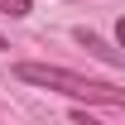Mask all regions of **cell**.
Listing matches in <instances>:
<instances>
[{
    "instance_id": "3",
    "label": "cell",
    "mask_w": 125,
    "mask_h": 125,
    "mask_svg": "<svg viewBox=\"0 0 125 125\" xmlns=\"http://www.w3.org/2000/svg\"><path fill=\"white\" fill-rule=\"evenodd\" d=\"M34 10V0H0V15H10V19H24Z\"/></svg>"
},
{
    "instance_id": "4",
    "label": "cell",
    "mask_w": 125,
    "mask_h": 125,
    "mask_svg": "<svg viewBox=\"0 0 125 125\" xmlns=\"http://www.w3.org/2000/svg\"><path fill=\"white\" fill-rule=\"evenodd\" d=\"M120 48H125V19H120Z\"/></svg>"
},
{
    "instance_id": "5",
    "label": "cell",
    "mask_w": 125,
    "mask_h": 125,
    "mask_svg": "<svg viewBox=\"0 0 125 125\" xmlns=\"http://www.w3.org/2000/svg\"><path fill=\"white\" fill-rule=\"evenodd\" d=\"M5 48H10V43H5V39H0V53H5Z\"/></svg>"
},
{
    "instance_id": "1",
    "label": "cell",
    "mask_w": 125,
    "mask_h": 125,
    "mask_svg": "<svg viewBox=\"0 0 125 125\" xmlns=\"http://www.w3.org/2000/svg\"><path fill=\"white\" fill-rule=\"evenodd\" d=\"M15 77L29 82V87H43V92H62V96H77V101H96V106H125L120 87H106V82L77 77L67 67H48V62H15Z\"/></svg>"
},
{
    "instance_id": "2",
    "label": "cell",
    "mask_w": 125,
    "mask_h": 125,
    "mask_svg": "<svg viewBox=\"0 0 125 125\" xmlns=\"http://www.w3.org/2000/svg\"><path fill=\"white\" fill-rule=\"evenodd\" d=\"M77 43L87 48V53H96L101 62H120V53H115V48H106V43H101V39L92 34V29H77Z\"/></svg>"
}]
</instances>
